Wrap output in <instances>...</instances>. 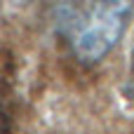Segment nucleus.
<instances>
[{
    "instance_id": "obj_1",
    "label": "nucleus",
    "mask_w": 134,
    "mask_h": 134,
    "mask_svg": "<svg viewBox=\"0 0 134 134\" xmlns=\"http://www.w3.org/2000/svg\"><path fill=\"white\" fill-rule=\"evenodd\" d=\"M134 0H68L61 26L73 57L80 64L106 59L132 19Z\"/></svg>"
},
{
    "instance_id": "obj_3",
    "label": "nucleus",
    "mask_w": 134,
    "mask_h": 134,
    "mask_svg": "<svg viewBox=\"0 0 134 134\" xmlns=\"http://www.w3.org/2000/svg\"><path fill=\"white\" fill-rule=\"evenodd\" d=\"M21 2H33V0H21Z\"/></svg>"
},
{
    "instance_id": "obj_2",
    "label": "nucleus",
    "mask_w": 134,
    "mask_h": 134,
    "mask_svg": "<svg viewBox=\"0 0 134 134\" xmlns=\"http://www.w3.org/2000/svg\"><path fill=\"white\" fill-rule=\"evenodd\" d=\"M130 78H132V85H134V47H132V64H130Z\"/></svg>"
}]
</instances>
